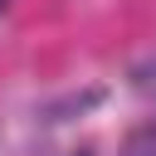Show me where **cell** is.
<instances>
[{"label": "cell", "mask_w": 156, "mask_h": 156, "mask_svg": "<svg viewBox=\"0 0 156 156\" xmlns=\"http://www.w3.org/2000/svg\"><path fill=\"white\" fill-rule=\"evenodd\" d=\"M122 156H156V117L141 122V127L122 141Z\"/></svg>", "instance_id": "6da1fadb"}, {"label": "cell", "mask_w": 156, "mask_h": 156, "mask_svg": "<svg viewBox=\"0 0 156 156\" xmlns=\"http://www.w3.org/2000/svg\"><path fill=\"white\" fill-rule=\"evenodd\" d=\"M5 5H10V0H0V10H5Z\"/></svg>", "instance_id": "7a4b0ae2"}]
</instances>
